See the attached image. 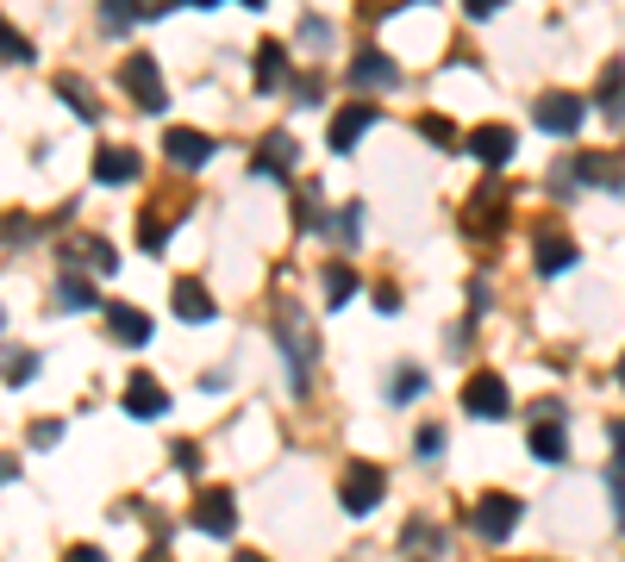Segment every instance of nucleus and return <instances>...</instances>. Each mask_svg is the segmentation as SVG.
I'll return each instance as SVG.
<instances>
[{
	"label": "nucleus",
	"instance_id": "obj_43",
	"mask_svg": "<svg viewBox=\"0 0 625 562\" xmlns=\"http://www.w3.org/2000/svg\"><path fill=\"white\" fill-rule=\"evenodd\" d=\"M176 0H138V13H169Z\"/></svg>",
	"mask_w": 625,
	"mask_h": 562
},
{
	"label": "nucleus",
	"instance_id": "obj_37",
	"mask_svg": "<svg viewBox=\"0 0 625 562\" xmlns=\"http://www.w3.org/2000/svg\"><path fill=\"white\" fill-rule=\"evenodd\" d=\"M294 100H300V107H319V100H326V88H319V81H294Z\"/></svg>",
	"mask_w": 625,
	"mask_h": 562
},
{
	"label": "nucleus",
	"instance_id": "obj_10",
	"mask_svg": "<svg viewBox=\"0 0 625 562\" xmlns=\"http://www.w3.org/2000/svg\"><path fill=\"white\" fill-rule=\"evenodd\" d=\"M138 175H144V156H138L132 144H100L95 151V181L125 188V181H138Z\"/></svg>",
	"mask_w": 625,
	"mask_h": 562
},
{
	"label": "nucleus",
	"instance_id": "obj_20",
	"mask_svg": "<svg viewBox=\"0 0 625 562\" xmlns=\"http://www.w3.org/2000/svg\"><path fill=\"white\" fill-rule=\"evenodd\" d=\"M563 175H588L594 188H619L613 175H619V156L613 151H594V156H575V163H563Z\"/></svg>",
	"mask_w": 625,
	"mask_h": 562
},
{
	"label": "nucleus",
	"instance_id": "obj_1",
	"mask_svg": "<svg viewBox=\"0 0 625 562\" xmlns=\"http://www.w3.org/2000/svg\"><path fill=\"white\" fill-rule=\"evenodd\" d=\"M119 88H125L138 107H151V113H163V107H169V95H163V69H156V57H144V51L119 63Z\"/></svg>",
	"mask_w": 625,
	"mask_h": 562
},
{
	"label": "nucleus",
	"instance_id": "obj_9",
	"mask_svg": "<svg viewBox=\"0 0 625 562\" xmlns=\"http://www.w3.org/2000/svg\"><path fill=\"white\" fill-rule=\"evenodd\" d=\"M351 88H363V95H370V88H401V63H394L388 51H370V44H363L351 57Z\"/></svg>",
	"mask_w": 625,
	"mask_h": 562
},
{
	"label": "nucleus",
	"instance_id": "obj_35",
	"mask_svg": "<svg viewBox=\"0 0 625 562\" xmlns=\"http://www.w3.org/2000/svg\"><path fill=\"white\" fill-rule=\"evenodd\" d=\"M0 238H7V244H25V238H32V219H25V213H7V219H0Z\"/></svg>",
	"mask_w": 625,
	"mask_h": 562
},
{
	"label": "nucleus",
	"instance_id": "obj_29",
	"mask_svg": "<svg viewBox=\"0 0 625 562\" xmlns=\"http://www.w3.org/2000/svg\"><path fill=\"white\" fill-rule=\"evenodd\" d=\"M332 238L338 244H363V207H357V200L332 213Z\"/></svg>",
	"mask_w": 625,
	"mask_h": 562
},
{
	"label": "nucleus",
	"instance_id": "obj_41",
	"mask_svg": "<svg viewBox=\"0 0 625 562\" xmlns=\"http://www.w3.org/2000/svg\"><path fill=\"white\" fill-rule=\"evenodd\" d=\"M606 487H613V506H619V525H625V475H613Z\"/></svg>",
	"mask_w": 625,
	"mask_h": 562
},
{
	"label": "nucleus",
	"instance_id": "obj_16",
	"mask_svg": "<svg viewBox=\"0 0 625 562\" xmlns=\"http://www.w3.org/2000/svg\"><path fill=\"white\" fill-rule=\"evenodd\" d=\"M125 412H132V419H163V412H169V394L156 388L151 375H132V382H125Z\"/></svg>",
	"mask_w": 625,
	"mask_h": 562
},
{
	"label": "nucleus",
	"instance_id": "obj_47",
	"mask_svg": "<svg viewBox=\"0 0 625 562\" xmlns=\"http://www.w3.org/2000/svg\"><path fill=\"white\" fill-rule=\"evenodd\" d=\"M0 331H7V307H0Z\"/></svg>",
	"mask_w": 625,
	"mask_h": 562
},
{
	"label": "nucleus",
	"instance_id": "obj_14",
	"mask_svg": "<svg viewBox=\"0 0 625 562\" xmlns=\"http://www.w3.org/2000/svg\"><path fill=\"white\" fill-rule=\"evenodd\" d=\"M531 256H538V269L545 275H563V269H575V238H563L557 225H545L538 244H531Z\"/></svg>",
	"mask_w": 625,
	"mask_h": 562
},
{
	"label": "nucleus",
	"instance_id": "obj_3",
	"mask_svg": "<svg viewBox=\"0 0 625 562\" xmlns=\"http://www.w3.org/2000/svg\"><path fill=\"white\" fill-rule=\"evenodd\" d=\"M195 531H207V538H232V531H238L232 487H219V482L200 487V494H195Z\"/></svg>",
	"mask_w": 625,
	"mask_h": 562
},
{
	"label": "nucleus",
	"instance_id": "obj_18",
	"mask_svg": "<svg viewBox=\"0 0 625 562\" xmlns=\"http://www.w3.org/2000/svg\"><path fill=\"white\" fill-rule=\"evenodd\" d=\"M63 256H69V263H88V269H100V275L119 269V256H113L107 238H63Z\"/></svg>",
	"mask_w": 625,
	"mask_h": 562
},
{
	"label": "nucleus",
	"instance_id": "obj_44",
	"mask_svg": "<svg viewBox=\"0 0 625 562\" xmlns=\"http://www.w3.org/2000/svg\"><path fill=\"white\" fill-rule=\"evenodd\" d=\"M176 7H219V0H176Z\"/></svg>",
	"mask_w": 625,
	"mask_h": 562
},
{
	"label": "nucleus",
	"instance_id": "obj_39",
	"mask_svg": "<svg viewBox=\"0 0 625 562\" xmlns=\"http://www.w3.org/2000/svg\"><path fill=\"white\" fill-rule=\"evenodd\" d=\"M469 20H489V13H501V0H463Z\"/></svg>",
	"mask_w": 625,
	"mask_h": 562
},
{
	"label": "nucleus",
	"instance_id": "obj_46",
	"mask_svg": "<svg viewBox=\"0 0 625 562\" xmlns=\"http://www.w3.org/2000/svg\"><path fill=\"white\" fill-rule=\"evenodd\" d=\"M619 388H625V356H619Z\"/></svg>",
	"mask_w": 625,
	"mask_h": 562
},
{
	"label": "nucleus",
	"instance_id": "obj_13",
	"mask_svg": "<svg viewBox=\"0 0 625 562\" xmlns=\"http://www.w3.org/2000/svg\"><path fill=\"white\" fill-rule=\"evenodd\" d=\"M107 331H113L119 344L125 350H138V344H151V312L144 307H125V300H113V307H107Z\"/></svg>",
	"mask_w": 625,
	"mask_h": 562
},
{
	"label": "nucleus",
	"instance_id": "obj_32",
	"mask_svg": "<svg viewBox=\"0 0 625 562\" xmlns=\"http://www.w3.org/2000/svg\"><path fill=\"white\" fill-rule=\"evenodd\" d=\"M0 57H7V63H32V44H25L7 20H0Z\"/></svg>",
	"mask_w": 625,
	"mask_h": 562
},
{
	"label": "nucleus",
	"instance_id": "obj_36",
	"mask_svg": "<svg viewBox=\"0 0 625 562\" xmlns=\"http://www.w3.org/2000/svg\"><path fill=\"white\" fill-rule=\"evenodd\" d=\"M445 450V426H419V456H438Z\"/></svg>",
	"mask_w": 625,
	"mask_h": 562
},
{
	"label": "nucleus",
	"instance_id": "obj_19",
	"mask_svg": "<svg viewBox=\"0 0 625 562\" xmlns=\"http://www.w3.org/2000/svg\"><path fill=\"white\" fill-rule=\"evenodd\" d=\"M51 88H57V100H63V107H69V113H76V119H88V125H100V100L88 95V88H81V76H57V81H51Z\"/></svg>",
	"mask_w": 625,
	"mask_h": 562
},
{
	"label": "nucleus",
	"instance_id": "obj_27",
	"mask_svg": "<svg viewBox=\"0 0 625 562\" xmlns=\"http://www.w3.org/2000/svg\"><path fill=\"white\" fill-rule=\"evenodd\" d=\"M419 137H426L431 151H457V125L445 113H419Z\"/></svg>",
	"mask_w": 625,
	"mask_h": 562
},
{
	"label": "nucleus",
	"instance_id": "obj_30",
	"mask_svg": "<svg viewBox=\"0 0 625 562\" xmlns=\"http://www.w3.org/2000/svg\"><path fill=\"white\" fill-rule=\"evenodd\" d=\"M419 388H426V375H419V368H394L388 400H394V407H401V400H419Z\"/></svg>",
	"mask_w": 625,
	"mask_h": 562
},
{
	"label": "nucleus",
	"instance_id": "obj_2",
	"mask_svg": "<svg viewBox=\"0 0 625 562\" xmlns=\"http://www.w3.org/2000/svg\"><path fill=\"white\" fill-rule=\"evenodd\" d=\"M501 225H507V181H482L475 200L463 207V232L469 238H494Z\"/></svg>",
	"mask_w": 625,
	"mask_h": 562
},
{
	"label": "nucleus",
	"instance_id": "obj_33",
	"mask_svg": "<svg viewBox=\"0 0 625 562\" xmlns=\"http://www.w3.org/2000/svg\"><path fill=\"white\" fill-rule=\"evenodd\" d=\"M32 375H39V356H32V350H20V356L7 363V382H13V388H25Z\"/></svg>",
	"mask_w": 625,
	"mask_h": 562
},
{
	"label": "nucleus",
	"instance_id": "obj_7",
	"mask_svg": "<svg viewBox=\"0 0 625 562\" xmlns=\"http://www.w3.org/2000/svg\"><path fill=\"white\" fill-rule=\"evenodd\" d=\"M463 412L469 419H507L513 412V394L501 375H469L463 382Z\"/></svg>",
	"mask_w": 625,
	"mask_h": 562
},
{
	"label": "nucleus",
	"instance_id": "obj_48",
	"mask_svg": "<svg viewBox=\"0 0 625 562\" xmlns=\"http://www.w3.org/2000/svg\"><path fill=\"white\" fill-rule=\"evenodd\" d=\"M244 7H263V0H244Z\"/></svg>",
	"mask_w": 625,
	"mask_h": 562
},
{
	"label": "nucleus",
	"instance_id": "obj_12",
	"mask_svg": "<svg viewBox=\"0 0 625 562\" xmlns=\"http://www.w3.org/2000/svg\"><path fill=\"white\" fill-rule=\"evenodd\" d=\"M469 151H475V163H489V169H501V163H513V151H519V132L513 125H475V137H469Z\"/></svg>",
	"mask_w": 625,
	"mask_h": 562
},
{
	"label": "nucleus",
	"instance_id": "obj_21",
	"mask_svg": "<svg viewBox=\"0 0 625 562\" xmlns=\"http://www.w3.org/2000/svg\"><path fill=\"white\" fill-rule=\"evenodd\" d=\"M176 319L207 326V319H213V294L200 288V282H176Z\"/></svg>",
	"mask_w": 625,
	"mask_h": 562
},
{
	"label": "nucleus",
	"instance_id": "obj_38",
	"mask_svg": "<svg viewBox=\"0 0 625 562\" xmlns=\"http://www.w3.org/2000/svg\"><path fill=\"white\" fill-rule=\"evenodd\" d=\"M613 475H625V426H613Z\"/></svg>",
	"mask_w": 625,
	"mask_h": 562
},
{
	"label": "nucleus",
	"instance_id": "obj_5",
	"mask_svg": "<svg viewBox=\"0 0 625 562\" xmlns=\"http://www.w3.org/2000/svg\"><path fill=\"white\" fill-rule=\"evenodd\" d=\"M300 169V144L288 132H263V144L251 151V175L256 181H282V175Z\"/></svg>",
	"mask_w": 625,
	"mask_h": 562
},
{
	"label": "nucleus",
	"instance_id": "obj_31",
	"mask_svg": "<svg viewBox=\"0 0 625 562\" xmlns=\"http://www.w3.org/2000/svg\"><path fill=\"white\" fill-rule=\"evenodd\" d=\"M601 100H606V107H613V113H625V63H606Z\"/></svg>",
	"mask_w": 625,
	"mask_h": 562
},
{
	"label": "nucleus",
	"instance_id": "obj_15",
	"mask_svg": "<svg viewBox=\"0 0 625 562\" xmlns=\"http://www.w3.org/2000/svg\"><path fill=\"white\" fill-rule=\"evenodd\" d=\"M370 125H375V107H370V100H351V107L332 119V137H326V144H332V151H351Z\"/></svg>",
	"mask_w": 625,
	"mask_h": 562
},
{
	"label": "nucleus",
	"instance_id": "obj_8",
	"mask_svg": "<svg viewBox=\"0 0 625 562\" xmlns=\"http://www.w3.org/2000/svg\"><path fill=\"white\" fill-rule=\"evenodd\" d=\"M582 100L575 95H563V88H550V95H538V107H531V119H538V125H545L550 137H569L575 132V125H582Z\"/></svg>",
	"mask_w": 625,
	"mask_h": 562
},
{
	"label": "nucleus",
	"instance_id": "obj_23",
	"mask_svg": "<svg viewBox=\"0 0 625 562\" xmlns=\"http://www.w3.org/2000/svg\"><path fill=\"white\" fill-rule=\"evenodd\" d=\"M294 225H300V232H326V200H319V181H300V195H294Z\"/></svg>",
	"mask_w": 625,
	"mask_h": 562
},
{
	"label": "nucleus",
	"instance_id": "obj_28",
	"mask_svg": "<svg viewBox=\"0 0 625 562\" xmlns=\"http://www.w3.org/2000/svg\"><path fill=\"white\" fill-rule=\"evenodd\" d=\"M95 300H100V294L88 288L81 275H63V282H57V307L63 312H81V307H95Z\"/></svg>",
	"mask_w": 625,
	"mask_h": 562
},
{
	"label": "nucleus",
	"instance_id": "obj_17",
	"mask_svg": "<svg viewBox=\"0 0 625 562\" xmlns=\"http://www.w3.org/2000/svg\"><path fill=\"white\" fill-rule=\"evenodd\" d=\"M182 207H188V195H176V200H169V207H151V213L138 219V244H144V251H151V256L163 251V244H169V219H176Z\"/></svg>",
	"mask_w": 625,
	"mask_h": 562
},
{
	"label": "nucleus",
	"instance_id": "obj_26",
	"mask_svg": "<svg viewBox=\"0 0 625 562\" xmlns=\"http://www.w3.org/2000/svg\"><path fill=\"white\" fill-rule=\"evenodd\" d=\"M319 282H326V307H344V300H351V294L363 288V282H357V269H351V263H332V269L319 275Z\"/></svg>",
	"mask_w": 625,
	"mask_h": 562
},
{
	"label": "nucleus",
	"instance_id": "obj_22",
	"mask_svg": "<svg viewBox=\"0 0 625 562\" xmlns=\"http://www.w3.org/2000/svg\"><path fill=\"white\" fill-rule=\"evenodd\" d=\"M282 76H288V51H282L275 38H263L256 44V88L270 95V88H282Z\"/></svg>",
	"mask_w": 625,
	"mask_h": 562
},
{
	"label": "nucleus",
	"instance_id": "obj_34",
	"mask_svg": "<svg viewBox=\"0 0 625 562\" xmlns=\"http://www.w3.org/2000/svg\"><path fill=\"white\" fill-rule=\"evenodd\" d=\"M63 438V419H32V450H51Z\"/></svg>",
	"mask_w": 625,
	"mask_h": 562
},
{
	"label": "nucleus",
	"instance_id": "obj_42",
	"mask_svg": "<svg viewBox=\"0 0 625 562\" xmlns=\"http://www.w3.org/2000/svg\"><path fill=\"white\" fill-rule=\"evenodd\" d=\"M13 475H20V456H0V487L13 482Z\"/></svg>",
	"mask_w": 625,
	"mask_h": 562
},
{
	"label": "nucleus",
	"instance_id": "obj_4",
	"mask_svg": "<svg viewBox=\"0 0 625 562\" xmlns=\"http://www.w3.org/2000/svg\"><path fill=\"white\" fill-rule=\"evenodd\" d=\"M469 525H475V538H489V543H507L513 538V525H519V500L513 494H482L475 500V513H469Z\"/></svg>",
	"mask_w": 625,
	"mask_h": 562
},
{
	"label": "nucleus",
	"instance_id": "obj_6",
	"mask_svg": "<svg viewBox=\"0 0 625 562\" xmlns=\"http://www.w3.org/2000/svg\"><path fill=\"white\" fill-rule=\"evenodd\" d=\"M382 494H388V487H382V469H375V463H351V469H344V482H338V500H344V513H357V519L375 513Z\"/></svg>",
	"mask_w": 625,
	"mask_h": 562
},
{
	"label": "nucleus",
	"instance_id": "obj_24",
	"mask_svg": "<svg viewBox=\"0 0 625 562\" xmlns=\"http://www.w3.org/2000/svg\"><path fill=\"white\" fill-rule=\"evenodd\" d=\"M531 456H538V463H563L569 456V438L557 431V419H538V426H531Z\"/></svg>",
	"mask_w": 625,
	"mask_h": 562
},
{
	"label": "nucleus",
	"instance_id": "obj_40",
	"mask_svg": "<svg viewBox=\"0 0 625 562\" xmlns=\"http://www.w3.org/2000/svg\"><path fill=\"white\" fill-rule=\"evenodd\" d=\"M63 562H107V557H100L95 543H76V550H69V557H63Z\"/></svg>",
	"mask_w": 625,
	"mask_h": 562
},
{
	"label": "nucleus",
	"instance_id": "obj_11",
	"mask_svg": "<svg viewBox=\"0 0 625 562\" xmlns=\"http://www.w3.org/2000/svg\"><path fill=\"white\" fill-rule=\"evenodd\" d=\"M163 151H169V163H182V169H200V163H213V137L195 132V125H169L163 132Z\"/></svg>",
	"mask_w": 625,
	"mask_h": 562
},
{
	"label": "nucleus",
	"instance_id": "obj_25",
	"mask_svg": "<svg viewBox=\"0 0 625 562\" xmlns=\"http://www.w3.org/2000/svg\"><path fill=\"white\" fill-rule=\"evenodd\" d=\"M138 20H144V13H138V0H100V25H107V38H125Z\"/></svg>",
	"mask_w": 625,
	"mask_h": 562
},
{
	"label": "nucleus",
	"instance_id": "obj_45",
	"mask_svg": "<svg viewBox=\"0 0 625 562\" xmlns=\"http://www.w3.org/2000/svg\"><path fill=\"white\" fill-rule=\"evenodd\" d=\"M232 562H270V557H251V550H244V557H232Z\"/></svg>",
	"mask_w": 625,
	"mask_h": 562
}]
</instances>
